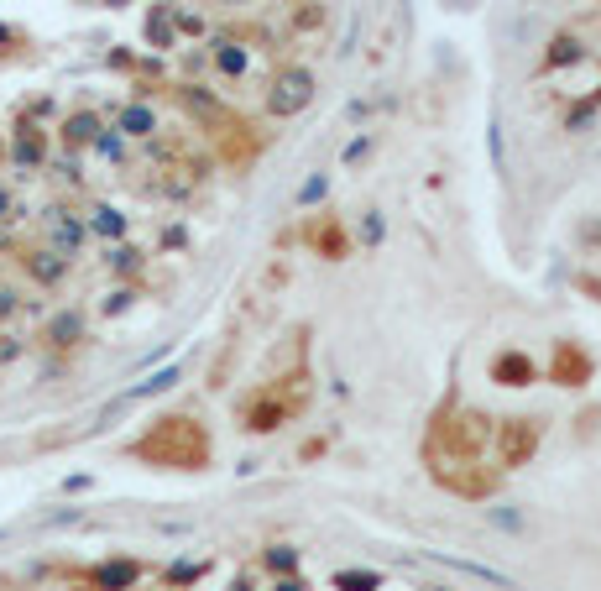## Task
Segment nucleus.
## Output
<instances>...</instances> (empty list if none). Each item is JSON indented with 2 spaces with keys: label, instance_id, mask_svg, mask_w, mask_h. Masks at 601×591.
I'll list each match as a JSON object with an SVG mask.
<instances>
[{
  "label": "nucleus",
  "instance_id": "nucleus-14",
  "mask_svg": "<svg viewBox=\"0 0 601 591\" xmlns=\"http://www.w3.org/2000/svg\"><path fill=\"white\" fill-rule=\"evenodd\" d=\"M492 382H502V388H528V382H539V367L528 351H502L492 361Z\"/></svg>",
  "mask_w": 601,
  "mask_h": 591
},
{
  "label": "nucleus",
  "instance_id": "nucleus-43",
  "mask_svg": "<svg viewBox=\"0 0 601 591\" xmlns=\"http://www.w3.org/2000/svg\"><path fill=\"white\" fill-rule=\"evenodd\" d=\"M230 6H236V0H230Z\"/></svg>",
  "mask_w": 601,
  "mask_h": 591
},
{
  "label": "nucleus",
  "instance_id": "nucleus-16",
  "mask_svg": "<svg viewBox=\"0 0 601 591\" xmlns=\"http://www.w3.org/2000/svg\"><path fill=\"white\" fill-rule=\"evenodd\" d=\"M445 571H460V576H471V581H487V586H497V591H518V581L513 576H502V571H492V565H481V560H460V555H434Z\"/></svg>",
  "mask_w": 601,
  "mask_h": 591
},
{
  "label": "nucleus",
  "instance_id": "nucleus-41",
  "mask_svg": "<svg viewBox=\"0 0 601 591\" xmlns=\"http://www.w3.org/2000/svg\"><path fill=\"white\" fill-rule=\"evenodd\" d=\"M586 288H591V293H601V283H586Z\"/></svg>",
  "mask_w": 601,
  "mask_h": 591
},
{
  "label": "nucleus",
  "instance_id": "nucleus-13",
  "mask_svg": "<svg viewBox=\"0 0 601 591\" xmlns=\"http://www.w3.org/2000/svg\"><path fill=\"white\" fill-rule=\"evenodd\" d=\"M554 382H560V388L591 382V356L581 346H570V340H560V346H554Z\"/></svg>",
  "mask_w": 601,
  "mask_h": 591
},
{
  "label": "nucleus",
  "instance_id": "nucleus-32",
  "mask_svg": "<svg viewBox=\"0 0 601 591\" xmlns=\"http://www.w3.org/2000/svg\"><path fill=\"white\" fill-rule=\"evenodd\" d=\"M21 356H27V340L0 330V367H11V361H21Z\"/></svg>",
  "mask_w": 601,
  "mask_h": 591
},
{
  "label": "nucleus",
  "instance_id": "nucleus-20",
  "mask_svg": "<svg viewBox=\"0 0 601 591\" xmlns=\"http://www.w3.org/2000/svg\"><path fill=\"white\" fill-rule=\"evenodd\" d=\"M126 147H131V142H126V136L115 131V126H105L95 142H89V152H95L100 163H126Z\"/></svg>",
  "mask_w": 601,
  "mask_h": 591
},
{
  "label": "nucleus",
  "instance_id": "nucleus-17",
  "mask_svg": "<svg viewBox=\"0 0 601 591\" xmlns=\"http://www.w3.org/2000/svg\"><path fill=\"white\" fill-rule=\"evenodd\" d=\"M288 419V403H277V393H262L246 403V429H257V435H267V429H277Z\"/></svg>",
  "mask_w": 601,
  "mask_h": 591
},
{
  "label": "nucleus",
  "instance_id": "nucleus-2",
  "mask_svg": "<svg viewBox=\"0 0 601 591\" xmlns=\"http://www.w3.org/2000/svg\"><path fill=\"white\" fill-rule=\"evenodd\" d=\"M314 89H319L314 68H304V63H288V68H277V74H272V89H267V110H272L277 121H288V116H304V110L314 105Z\"/></svg>",
  "mask_w": 601,
  "mask_h": 591
},
{
  "label": "nucleus",
  "instance_id": "nucleus-5",
  "mask_svg": "<svg viewBox=\"0 0 601 591\" xmlns=\"http://www.w3.org/2000/svg\"><path fill=\"white\" fill-rule=\"evenodd\" d=\"M492 435H497V461H502V471H513V466H523V461L539 450L544 424H539V419H502Z\"/></svg>",
  "mask_w": 601,
  "mask_h": 591
},
{
  "label": "nucleus",
  "instance_id": "nucleus-6",
  "mask_svg": "<svg viewBox=\"0 0 601 591\" xmlns=\"http://www.w3.org/2000/svg\"><path fill=\"white\" fill-rule=\"evenodd\" d=\"M147 576V565L136 555H105L100 565H89V591H136Z\"/></svg>",
  "mask_w": 601,
  "mask_h": 591
},
{
  "label": "nucleus",
  "instance_id": "nucleus-29",
  "mask_svg": "<svg viewBox=\"0 0 601 591\" xmlns=\"http://www.w3.org/2000/svg\"><path fill=\"white\" fill-rule=\"evenodd\" d=\"M131 304H136V288H131V283H121V288H110V293H105V304H100V314H105V320H110V314H126Z\"/></svg>",
  "mask_w": 601,
  "mask_h": 591
},
{
  "label": "nucleus",
  "instance_id": "nucleus-21",
  "mask_svg": "<svg viewBox=\"0 0 601 591\" xmlns=\"http://www.w3.org/2000/svg\"><path fill=\"white\" fill-rule=\"evenodd\" d=\"M382 581H387L382 571H356V565H351V571H335V576H330L335 591H382Z\"/></svg>",
  "mask_w": 601,
  "mask_h": 591
},
{
  "label": "nucleus",
  "instance_id": "nucleus-28",
  "mask_svg": "<svg viewBox=\"0 0 601 591\" xmlns=\"http://www.w3.org/2000/svg\"><path fill=\"white\" fill-rule=\"evenodd\" d=\"M27 309V299H21V288H11V283H0V330H6L16 314Z\"/></svg>",
  "mask_w": 601,
  "mask_h": 591
},
{
  "label": "nucleus",
  "instance_id": "nucleus-26",
  "mask_svg": "<svg viewBox=\"0 0 601 591\" xmlns=\"http://www.w3.org/2000/svg\"><path fill=\"white\" fill-rule=\"evenodd\" d=\"M382 241H387V220H382V210H366V215H361V246H366V252H377Z\"/></svg>",
  "mask_w": 601,
  "mask_h": 591
},
{
  "label": "nucleus",
  "instance_id": "nucleus-19",
  "mask_svg": "<svg viewBox=\"0 0 601 591\" xmlns=\"http://www.w3.org/2000/svg\"><path fill=\"white\" fill-rule=\"evenodd\" d=\"M262 571L267 576H298V550H293V544H267V550H262Z\"/></svg>",
  "mask_w": 601,
  "mask_h": 591
},
{
  "label": "nucleus",
  "instance_id": "nucleus-9",
  "mask_svg": "<svg viewBox=\"0 0 601 591\" xmlns=\"http://www.w3.org/2000/svg\"><path fill=\"white\" fill-rule=\"evenodd\" d=\"M105 131V116L100 110H89V105H79V110H68L63 116V126H58V147L63 152H89V142Z\"/></svg>",
  "mask_w": 601,
  "mask_h": 591
},
{
  "label": "nucleus",
  "instance_id": "nucleus-38",
  "mask_svg": "<svg viewBox=\"0 0 601 591\" xmlns=\"http://www.w3.org/2000/svg\"><path fill=\"white\" fill-rule=\"evenodd\" d=\"M89 487H95V476H84V471H79V476H68V482H63V492H89Z\"/></svg>",
  "mask_w": 601,
  "mask_h": 591
},
{
  "label": "nucleus",
  "instance_id": "nucleus-12",
  "mask_svg": "<svg viewBox=\"0 0 601 591\" xmlns=\"http://www.w3.org/2000/svg\"><path fill=\"white\" fill-rule=\"evenodd\" d=\"M110 126L121 131L126 142H152V136H157V110H152L147 100H126L121 110H115Z\"/></svg>",
  "mask_w": 601,
  "mask_h": 591
},
{
  "label": "nucleus",
  "instance_id": "nucleus-24",
  "mask_svg": "<svg viewBox=\"0 0 601 591\" xmlns=\"http://www.w3.org/2000/svg\"><path fill=\"white\" fill-rule=\"evenodd\" d=\"M314 246H319V252H325L330 262H340L345 252H351V241H345L340 225H325V231H314Z\"/></svg>",
  "mask_w": 601,
  "mask_h": 591
},
{
  "label": "nucleus",
  "instance_id": "nucleus-36",
  "mask_svg": "<svg viewBox=\"0 0 601 591\" xmlns=\"http://www.w3.org/2000/svg\"><path fill=\"white\" fill-rule=\"evenodd\" d=\"M267 591H309L304 581H298V576H272V586Z\"/></svg>",
  "mask_w": 601,
  "mask_h": 591
},
{
  "label": "nucleus",
  "instance_id": "nucleus-4",
  "mask_svg": "<svg viewBox=\"0 0 601 591\" xmlns=\"http://www.w3.org/2000/svg\"><path fill=\"white\" fill-rule=\"evenodd\" d=\"M42 246H53V252L68 257V262L89 246V225H84V215L74 210V204H48V210H42Z\"/></svg>",
  "mask_w": 601,
  "mask_h": 591
},
{
  "label": "nucleus",
  "instance_id": "nucleus-7",
  "mask_svg": "<svg viewBox=\"0 0 601 591\" xmlns=\"http://www.w3.org/2000/svg\"><path fill=\"white\" fill-rule=\"evenodd\" d=\"M89 340V314L79 304H68V309H53L48 320H42V346L48 351H74Z\"/></svg>",
  "mask_w": 601,
  "mask_h": 591
},
{
  "label": "nucleus",
  "instance_id": "nucleus-8",
  "mask_svg": "<svg viewBox=\"0 0 601 591\" xmlns=\"http://www.w3.org/2000/svg\"><path fill=\"white\" fill-rule=\"evenodd\" d=\"M16 262H21V272H27L37 288H63V283H68V272H74V262L58 257L53 246H21Z\"/></svg>",
  "mask_w": 601,
  "mask_h": 591
},
{
  "label": "nucleus",
  "instance_id": "nucleus-42",
  "mask_svg": "<svg viewBox=\"0 0 601 591\" xmlns=\"http://www.w3.org/2000/svg\"><path fill=\"white\" fill-rule=\"evenodd\" d=\"M429 591H450V586H429Z\"/></svg>",
  "mask_w": 601,
  "mask_h": 591
},
{
  "label": "nucleus",
  "instance_id": "nucleus-33",
  "mask_svg": "<svg viewBox=\"0 0 601 591\" xmlns=\"http://www.w3.org/2000/svg\"><path fill=\"white\" fill-rule=\"evenodd\" d=\"M11 220H21V199L11 184H0V225H11Z\"/></svg>",
  "mask_w": 601,
  "mask_h": 591
},
{
  "label": "nucleus",
  "instance_id": "nucleus-3",
  "mask_svg": "<svg viewBox=\"0 0 601 591\" xmlns=\"http://www.w3.org/2000/svg\"><path fill=\"white\" fill-rule=\"evenodd\" d=\"M6 163L27 178V173H42L53 163V142H48V131H42L37 121H27V116H16L11 121V131H6Z\"/></svg>",
  "mask_w": 601,
  "mask_h": 591
},
{
  "label": "nucleus",
  "instance_id": "nucleus-30",
  "mask_svg": "<svg viewBox=\"0 0 601 591\" xmlns=\"http://www.w3.org/2000/svg\"><path fill=\"white\" fill-rule=\"evenodd\" d=\"M596 110H601V100H581V105H570V110H565V131H586V126L596 121Z\"/></svg>",
  "mask_w": 601,
  "mask_h": 591
},
{
  "label": "nucleus",
  "instance_id": "nucleus-1",
  "mask_svg": "<svg viewBox=\"0 0 601 591\" xmlns=\"http://www.w3.org/2000/svg\"><path fill=\"white\" fill-rule=\"evenodd\" d=\"M126 456L147 461L157 471H204V466H210V435H204L199 419L168 414V419H157L142 440H131Z\"/></svg>",
  "mask_w": 601,
  "mask_h": 591
},
{
  "label": "nucleus",
  "instance_id": "nucleus-39",
  "mask_svg": "<svg viewBox=\"0 0 601 591\" xmlns=\"http://www.w3.org/2000/svg\"><path fill=\"white\" fill-rule=\"evenodd\" d=\"M225 591H257V581H251V576H236V581H230Z\"/></svg>",
  "mask_w": 601,
  "mask_h": 591
},
{
  "label": "nucleus",
  "instance_id": "nucleus-34",
  "mask_svg": "<svg viewBox=\"0 0 601 591\" xmlns=\"http://www.w3.org/2000/svg\"><path fill=\"white\" fill-rule=\"evenodd\" d=\"M340 157H345V168H356V163H361V157H372V136H356V142H351V147H345Z\"/></svg>",
  "mask_w": 601,
  "mask_h": 591
},
{
  "label": "nucleus",
  "instance_id": "nucleus-40",
  "mask_svg": "<svg viewBox=\"0 0 601 591\" xmlns=\"http://www.w3.org/2000/svg\"><path fill=\"white\" fill-rule=\"evenodd\" d=\"M0 163H6V131H0Z\"/></svg>",
  "mask_w": 601,
  "mask_h": 591
},
{
  "label": "nucleus",
  "instance_id": "nucleus-23",
  "mask_svg": "<svg viewBox=\"0 0 601 591\" xmlns=\"http://www.w3.org/2000/svg\"><path fill=\"white\" fill-rule=\"evenodd\" d=\"M173 37H178L173 11H168V6H163V11H152V21H147V42H157V48H173Z\"/></svg>",
  "mask_w": 601,
  "mask_h": 591
},
{
  "label": "nucleus",
  "instance_id": "nucleus-18",
  "mask_svg": "<svg viewBox=\"0 0 601 591\" xmlns=\"http://www.w3.org/2000/svg\"><path fill=\"white\" fill-rule=\"evenodd\" d=\"M204 571H210L204 560H194V555H178V560H168V565H163V586H168V591H183V586L204 581Z\"/></svg>",
  "mask_w": 601,
  "mask_h": 591
},
{
  "label": "nucleus",
  "instance_id": "nucleus-35",
  "mask_svg": "<svg viewBox=\"0 0 601 591\" xmlns=\"http://www.w3.org/2000/svg\"><path fill=\"white\" fill-rule=\"evenodd\" d=\"M487 142H492V163H497V173H502L507 157H502V126H497V116H492V126H487Z\"/></svg>",
  "mask_w": 601,
  "mask_h": 591
},
{
  "label": "nucleus",
  "instance_id": "nucleus-25",
  "mask_svg": "<svg viewBox=\"0 0 601 591\" xmlns=\"http://www.w3.org/2000/svg\"><path fill=\"white\" fill-rule=\"evenodd\" d=\"M575 58H581V42L560 32V37L549 42V53H544V68H560V63H575Z\"/></svg>",
  "mask_w": 601,
  "mask_h": 591
},
{
  "label": "nucleus",
  "instance_id": "nucleus-15",
  "mask_svg": "<svg viewBox=\"0 0 601 591\" xmlns=\"http://www.w3.org/2000/svg\"><path fill=\"white\" fill-rule=\"evenodd\" d=\"M105 267H110V278L131 283V278H142L147 252H142V246H131V241H115V246H105Z\"/></svg>",
  "mask_w": 601,
  "mask_h": 591
},
{
  "label": "nucleus",
  "instance_id": "nucleus-31",
  "mask_svg": "<svg viewBox=\"0 0 601 591\" xmlns=\"http://www.w3.org/2000/svg\"><path fill=\"white\" fill-rule=\"evenodd\" d=\"M487 524H497L502 534H523V513L502 503V508H487Z\"/></svg>",
  "mask_w": 601,
  "mask_h": 591
},
{
  "label": "nucleus",
  "instance_id": "nucleus-10",
  "mask_svg": "<svg viewBox=\"0 0 601 591\" xmlns=\"http://www.w3.org/2000/svg\"><path fill=\"white\" fill-rule=\"evenodd\" d=\"M178 382H183V367H157L147 382H131V388L121 393V398H115L110 408H105V414L100 419H110V414H121V408H131V403H147V398H157V393H168V388H178Z\"/></svg>",
  "mask_w": 601,
  "mask_h": 591
},
{
  "label": "nucleus",
  "instance_id": "nucleus-11",
  "mask_svg": "<svg viewBox=\"0 0 601 591\" xmlns=\"http://www.w3.org/2000/svg\"><path fill=\"white\" fill-rule=\"evenodd\" d=\"M84 225H89V241H105V246H115V241H126V231H131V220H126V210L121 204H89L84 210Z\"/></svg>",
  "mask_w": 601,
  "mask_h": 591
},
{
  "label": "nucleus",
  "instance_id": "nucleus-37",
  "mask_svg": "<svg viewBox=\"0 0 601 591\" xmlns=\"http://www.w3.org/2000/svg\"><path fill=\"white\" fill-rule=\"evenodd\" d=\"M183 241H189V231H183V225H168V231H163V246H168V252H173V246H183Z\"/></svg>",
  "mask_w": 601,
  "mask_h": 591
},
{
  "label": "nucleus",
  "instance_id": "nucleus-27",
  "mask_svg": "<svg viewBox=\"0 0 601 591\" xmlns=\"http://www.w3.org/2000/svg\"><path fill=\"white\" fill-rule=\"evenodd\" d=\"M325 194H330V173H309L304 189H298V210H309V204H319Z\"/></svg>",
  "mask_w": 601,
  "mask_h": 591
},
{
  "label": "nucleus",
  "instance_id": "nucleus-22",
  "mask_svg": "<svg viewBox=\"0 0 601 591\" xmlns=\"http://www.w3.org/2000/svg\"><path fill=\"white\" fill-rule=\"evenodd\" d=\"M215 68L230 74V79H241L246 74V48L241 42H215Z\"/></svg>",
  "mask_w": 601,
  "mask_h": 591
}]
</instances>
